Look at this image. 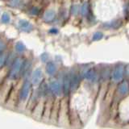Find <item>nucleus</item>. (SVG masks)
I'll list each match as a JSON object with an SVG mask.
<instances>
[{
    "label": "nucleus",
    "instance_id": "obj_1",
    "mask_svg": "<svg viewBox=\"0 0 129 129\" xmlns=\"http://www.w3.org/2000/svg\"><path fill=\"white\" fill-rule=\"evenodd\" d=\"M23 60L20 58H16L12 64V66L11 69L10 74H9V78L10 79H16L20 75V70L23 66Z\"/></svg>",
    "mask_w": 129,
    "mask_h": 129
},
{
    "label": "nucleus",
    "instance_id": "obj_2",
    "mask_svg": "<svg viewBox=\"0 0 129 129\" xmlns=\"http://www.w3.org/2000/svg\"><path fill=\"white\" fill-rule=\"evenodd\" d=\"M30 90H31V83L28 82V81H26L22 86L21 90H20V93H19L20 101L23 102V101L27 100L28 94H29V93H30Z\"/></svg>",
    "mask_w": 129,
    "mask_h": 129
},
{
    "label": "nucleus",
    "instance_id": "obj_3",
    "mask_svg": "<svg viewBox=\"0 0 129 129\" xmlns=\"http://www.w3.org/2000/svg\"><path fill=\"white\" fill-rule=\"evenodd\" d=\"M123 75H124V67L119 64V66H116L114 71H113L112 79L115 82H119L120 81H122Z\"/></svg>",
    "mask_w": 129,
    "mask_h": 129
},
{
    "label": "nucleus",
    "instance_id": "obj_4",
    "mask_svg": "<svg viewBox=\"0 0 129 129\" xmlns=\"http://www.w3.org/2000/svg\"><path fill=\"white\" fill-rule=\"evenodd\" d=\"M49 88L52 94H54L56 96H61L62 94V86H60V84L56 82V81H53V82H51L49 85Z\"/></svg>",
    "mask_w": 129,
    "mask_h": 129
},
{
    "label": "nucleus",
    "instance_id": "obj_5",
    "mask_svg": "<svg viewBox=\"0 0 129 129\" xmlns=\"http://www.w3.org/2000/svg\"><path fill=\"white\" fill-rule=\"evenodd\" d=\"M18 26H19V28L21 31H24V32H29L32 30V27L31 23H30L28 21H26V20H19V23H18Z\"/></svg>",
    "mask_w": 129,
    "mask_h": 129
},
{
    "label": "nucleus",
    "instance_id": "obj_6",
    "mask_svg": "<svg viewBox=\"0 0 129 129\" xmlns=\"http://www.w3.org/2000/svg\"><path fill=\"white\" fill-rule=\"evenodd\" d=\"M43 79V73L42 71L40 70V69H37L32 74V83L34 85H38L41 82V81Z\"/></svg>",
    "mask_w": 129,
    "mask_h": 129
},
{
    "label": "nucleus",
    "instance_id": "obj_7",
    "mask_svg": "<svg viewBox=\"0 0 129 129\" xmlns=\"http://www.w3.org/2000/svg\"><path fill=\"white\" fill-rule=\"evenodd\" d=\"M71 90L70 89V78L69 75H66L64 78L63 82V86H62V91L64 92V94H69Z\"/></svg>",
    "mask_w": 129,
    "mask_h": 129
},
{
    "label": "nucleus",
    "instance_id": "obj_8",
    "mask_svg": "<svg viewBox=\"0 0 129 129\" xmlns=\"http://www.w3.org/2000/svg\"><path fill=\"white\" fill-rule=\"evenodd\" d=\"M84 78L88 81H94L95 78H97V74L96 71L94 69H90V70H88L86 71V73L84 74Z\"/></svg>",
    "mask_w": 129,
    "mask_h": 129
},
{
    "label": "nucleus",
    "instance_id": "obj_9",
    "mask_svg": "<svg viewBox=\"0 0 129 129\" xmlns=\"http://www.w3.org/2000/svg\"><path fill=\"white\" fill-rule=\"evenodd\" d=\"M70 78V89L72 90H75L78 87L79 85V77L78 75H73Z\"/></svg>",
    "mask_w": 129,
    "mask_h": 129
},
{
    "label": "nucleus",
    "instance_id": "obj_10",
    "mask_svg": "<svg viewBox=\"0 0 129 129\" xmlns=\"http://www.w3.org/2000/svg\"><path fill=\"white\" fill-rule=\"evenodd\" d=\"M118 91L120 94L125 95L127 94L128 92V84L127 82H123L122 83L119 84V86L118 87Z\"/></svg>",
    "mask_w": 129,
    "mask_h": 129
},
{
    "label": "nucleus",
    "instance_id": "obj_11",
    "mask_svg": "<svg viewBox=\"0 0 129 129\" xmlns=\"http://www.w3.org/2000/svg\"><path fill=\"white\" fill-rule=\"evenodd\" d=\"M31 69V63L29 61H26L23 63V66L21 68V70H20V74H21L23 77L26 76L28 72H29Z\"/></svg>",
    "mask_w": 129,
    "mask_h": 129
},
{
    "label": "nucleus",
    "instance_id": "obj_12",
    "mask_svg": "<svg viewBox=\"0 0 129 129\" xmlns=\"http://www.w3.org/2000/svg\"><path fill=\"white\" fill-rule=\"evenodd\" d=\"M56 71V67L54 63L52 62H48L47 63L46 66V72L49 75H53Z\"/></svg>",
    "mask_w": 129,
    "mask_h": 129
},
{
    "label": "nucleus",
    "instance_id": "obj_13",
    "mask_svg": "<svg viewBox=\"0 0 129 129\" xmlns=\"http://www.w3.org/2000/svg\"><path fill=\"white\" fill-rule=\"evenodd\" d=\"M55 15H56L55 12L52 10H49V11H47L45 13H44V19L45 21L49 22V21H52V20L55 18Z\"/></svg>",
    "mask_w": 129,
    "mask_h": 129
},
{
    "label": "nucleus",
    "instance_id": "obj_14",
    "mask_svg": "<svg viewBox=\"0 0 129 129\" xmlns=\"http://www.w3.org/2000/svg\"><path fill=\"white\" fill-rule=\"evenodd\" d=\"M81 12L83 15H88L90 14V7H89V4L87 3H85L82 7H81Z\"/></svg>",
    "mask_w": 129,
    "mask_h": 129
},
{
    "label": "nucleus",
    "instance_id": "obj_15",
    "mask_svg": "<svg viewBox=\"0 0 129 129\" xmlns=\"http://www.w3.org/2000/svg\"><path fill=\"white\" fill-rule=\"evenodd\" d=\"M7 58V55L6 53H3H3H0V67L3 66L6 64Z\"/></svg>",
    "mask_w": 129,
    "mask_h": 129
},
{
    "label": "nucleus",
    "instance_id": "obj_16",
    "mask_svg": "<svg viewBox=\"0 0 129 129\" xmlns=\"http://www.w3.org/2000/svg\"><path fill=\"white\" fill-rule=\"evenodd\" d=\"M11 18H10V15H8L7 13H3L2 15V18H1V21L3 23H8L10 22Z\"/></svg>",
    "mask_w": 129,
    "mask_h": 129
},
{
    "label": "nucleus",
    "instance_id": "obj_17",
    "mask_svg": "<svg viewBox=\"0 0 129 129\" xmlns=\"http://www.w3.org/2000/svg\"><path fill=\"white\" fill-rule=\"evenodd\" d=\"M15 49L18 52H23L24 50H25V46H24L22 43L18 42L15 45Z\"/></svg>",
    "mask_w": 129,
    "mask_h": 129
},
{
    "label": "nucleus",
    "instance_id": "obj_18",
    "mask_svg": "<svg viewBox=\"0 0 129 129\" xmlns=\"http://www.w3.org/2000/svg\"><path fill=\"white\" fill-rule=\"evenodd\" d=\"M103 35L102 32H99V31L96 32V33H94V36H93V40H99L103 38Z\"/></svg>",
    "mask_w": 129,
    "mask_h": 129
},
{
    "label": "nucleus",
    "instance_id": "obj_19",
    "mask_svg": "<svg viewBox=\"0 0 129 129\" xmlns=\"http://www.w3.org/2000/svg\"><path fill=\"white\" fill-rule=\"evenodd\" d=\"M39 9L37 7H32L31 9L29 11V13L31 14V15H38V13H39Z\"/></svg>",
    "mask_w": 129,
    "mask_h": 129
},
{
    "label": "nucleus",
    "instance_id": "obj_20",
    "mask_svg": "<svg viewBox=\"0 0 129 129\" xmlns=\"http://www.w3.org/2000/svg\"><path fill=\"white\" fill-rule=\"evenodd\" d=\"M9 3L12 7H16L19 5V0H9Z\"/></svg>",
    "mask_w": 129,
    "mask_h": 129
},
{
    "label": "nucleus",
    "instance_id": "obj_21",
    "mask_svg": "<svg viewBox=\"0 0 129 129\" xmlns=\"http://www.w3.org/2000/svg\"><path fill=\"white\" fill-rule=\"evenodd\" d=\"M72 13L73 14H74L76 15L77 13H78V6H74V7H72Z\"/></svg>",
    "mask_w": 129,
    "mask_h": 129
},
{
    "label": "nucleus",
    "instance_id": "obj_22",
    "mask_svg": "<svg viewBox=\"0 0 129 129\" xmlns=\"http://www.w3.org/2000/svg\"><path fill=\"white\" fill-rule=\"evenodd\" d=\"M6 45H5V43H4L3 40H0V53L4 50V48H5Z\"/></svg>",
    "mask_w": 129,
    "mask_h": 129
},
{
    "label": "nucleus",
    "instance_id": "obj_23",
    "mask_svg": "<svg viewBox=\"0 0 129 129\" xmlns=\"http://www.w3.org/2000/svg\"><path fill=\"white\" fill-rule=\"evenodd\" d=\"M50 32H51V33H56V32H57V30L55 29V28H53V29L50 30Z\"/></svg>",
    "mask_w": 129,
    "mask_h": 129
}]
</instances>
